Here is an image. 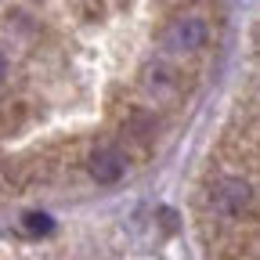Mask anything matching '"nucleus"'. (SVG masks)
I'll list each match as a JSON object with an SVG mask.
<instances>
[{"instance_id": "nucleus-1", "label": "nucleus", "mask_w": 260, "mask_h": 260, "mask_svg": "<svg viewBox=\"0 0 260 260\" xmlns=\"http://www.w3.org/2000/svg\"><path fill=\"white\" fill-rule=\"evenodd\" d=\"M256 206V195H253V184L239 174H220L213 184H210V210L220 217V220H242L249 217Z\"/></svg>"}, {"instance_id": "nucleus-2", "label": "nucleus", "mask_w": 260, "mask_h": 260, "mask_svg": "<svg viewBox=\"0 0 260 260\" xmlns=\"http://www.w3.org/2000/svg\"><path fill=\"white\" fill-rule=\"evenodd\" d=\"M210 37V25L199 15H184L167 29V47L170 51H199Z\"/></svg>"}, {"instance_id": "nucleus-3", "label": "nucleus", "mask_w": 260, "mask_h": 260, "mask_svg": "<svg viewBox=\"0 0 260 260\" xmlns=\"http://www.w3.org/2000/svg\"><path fill=\"white\" fill-rule=\"evenodd\" d=\"M90 174L98 177V181H116L119 174H123V155L116 152V148H109V152H98L94 155V162H90Z\"/></svg>"}, {"instance_id": "nucleus-4", "label": "nucleus", "mask_w": 260, "mask_h": 260, "mask_svg": "<svg viewBox=\"0 0 260 260\" xmlns=\"http://www.w3.org/2000/svg\"><path fill=\"white\" fill-rule=\"evenodd\" d=\"M145 83H148V90H155V94H162V90H170L174 87V76L162 69V65H155V69H148V76H145Z\"/></svg>"}, {"instance_id": "nucleus-5", "label": "nucleus", "mask_w": 260, "mask_h": 260, "mask_svg": "<svg viewBox=\"0 0 260 260\" xmlns=\"http://www.w3.org/2000/svg\"><path fill=\"white\" fill-rule=\"evenodd\" d=\"M25 232H32V235H44V232H51V217H44V213H29L25 217Z\"/></svg>"}, {"instance_id": "nucleus-6", "label": "nucleus", "mask_w": 260, "mask_h": 260, "mask_svg": "<svg viewBox=\"0 0 260 260\" xmlns=\"http://www.w3.org/2000/svg\"><path fill=\"white\" fill-rule=\"evenodd\" d=\"M0 76H4V58H0Z\"/></svg>"}]
</instances>
